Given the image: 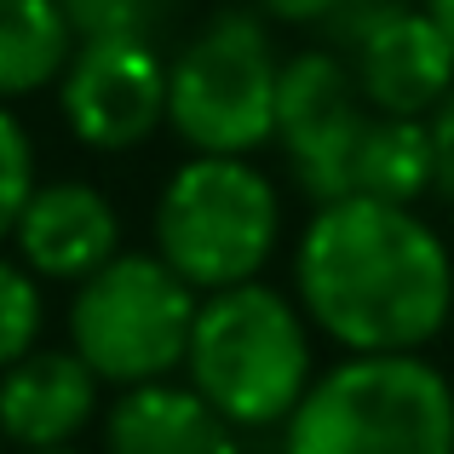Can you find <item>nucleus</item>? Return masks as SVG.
Wrapping results in <instances>:
<instances>
[{
    "label": "nucleus",
    "mask_w": 454,
    "mask_h": 454,
    "mask_svg": "<svg viewBox=\"0 0 454 454\" xmlns=\"http://www.w3.org/2000/svg\"><path fill=\"white\" fill-rule=\"evenodd\" d=\"M294 300L345 356H414L449 328L454 259L414 207L340 196L294 242Z\"/></svg>",
    "instance_id": "obj_1"
},
{
    "label": "nucleus",
    "mask_w": 454,
    "mask_h": 454,
    "mask_svg": "<svg viewBox=\"0 0 454 454\" xmlns=\"http://www.w3.org/2000/svg\"><path fill=\"white\" fill-rule=\"evenodd\" d=\"M317 328L294 294L270 288V282L201 294L184 380L236 432L288 426L305 391L317 386Z\"/></svg>",
    "instance_id": "obj_2"
},
{
    "label": "nucleus",
    "mask_w": 454,
    "mask_h": 454,
    "mask_svg": "<svg viewBox=\"0 0 454 454\" xmlns=\"http://www.w3.org/2000/svg\"><path fill=\"white\" fill-rule=\"evenodd\" d=\"M150 236V254H161L196 294L265 282L282 247L277 178L254 155H190L155 196Z\"/></svg>",
    "instance_id": "obj_3"
},
{
    "label": "nucleus",
    "mask_w": 454,
    "mask_h": 454,
    "mask_svg": "<svg viewBox=\"0 0 454 454\" xmlns=\"http://www.w3.org/2000/svg\"><path fill=\"white\" fill-rule=\"evenodd\" d=\"M259 6H219L184 35L167 75V133L190 155H259L277 145L282 64Z\"/></svg>",
    "instance_id": "obj_4"
},
{
    "label": "nucleus",
    "mask_w": 454,
    "mask_h": 454,
    "mask_svg": "<svg viewBox=\"0 0 454 454\" xmlns=\"http://www.w3.org/2000/svg\"><path fill=\"white\" fill-rule=\"evenodd\" d=\"M282 454H454V386L414 356H340L317 374Z\"/></svg>",
    "instance_id": "obj_5"
},
{
    "label": "nucleus",
    "mask_w": 454,
    "mask_h": 454,
    "mask_svg": "<svg viewBox=\"0 0 454 454\" xmlns=\"http://www.w3.org/2000/svg\"><path fill=\"white\" fill-rule=\"evenodd\" d=\"M201 294L161 254H115L69 300V351L115 391L178 380Z\"/></svg>",
    "instance_id": "obj_6"
},
{
    "label": "nucleus",
    "mask_w": 454,
    "mask_h": 454,
    "mask_svg": "<svg viewBox=\"0 0 454 454\" xmlns=\"http://www.w3.org/2000/svg\"><path fill=\"white\" fill-rule=\"evenodd\" d=\"M368 121H374V110L356 87L351 58L333 46L288 52L277 92V150L288 161L294 184L310 196V207L351 196Z\"/></svg>",
    "instance_id": "obj_7"
},
{
    "label": "nucleus",
    "mask_w": 454,
    "mask_h": 454,
    "mask_svg": "<svg viewBox=\"0 0 454 454\" xmlns=\"http://www.w3.org/2000/svg\"><path fill=\"white\" fill-rule=\"evenodd\" d=\"M173 58L155 41H81L58 81V115L81 150L127 155L167 127Z\"/></svg>",
    "instance_id": "obj_8"
},
{
    "label": "nucleus",
    "mask_w": 454,
    "mask_h": 454,
    "mask_svg": "<svg viewBox=\"0 0 454 454\" xmlns=\"http://www.w3.org/2000/svg\"><path fill=\"white\" fill-rule=\"evenodd\" d=\"M351 69L374 115H409L426 121L437 104L454 92V41L437 29L426 6H397L351 46Z\"/></svg>",
    "instance_id": "obj_9"
},
{
    "label": "nucleus",
    "mask_w": 454,
    "mask_h": 454,
    "mask_svg": "<svg viewBox=\"0 0 454 454\" xmlns=\"http://www.w3.org/2000/svg\"><path fill=\"white\" fill-rule=\"evenodd\" d=\"M12 242H18V259L41 282H69V288H81L115 254H127L121 213L87 178H46V184H35Z\"/></svg>",
    "instance_id": "obj_10"
},
{
    "label": "nucleus",
    "mask_w": 454,
    "mask_h": 454,
    "mask_svg": "<svg viewBox=\"0 0 454 454\" xmlns=\"http://www.w3.org/2000/svg\"><path fill=\"white\" fill-rule=\"evenodd\" d=\"M104 414V380L69 345H35L0 374V437L18 454L75 449Z\"/></svg>",
    "instance_id": "obj_11"
},
{
    "label": "nucleus",
    "mask_w": 454,
    "mask_h": 454,
    "mask_svg": "<svg viewBox=\"0 0 454 454\" xmlns=\"http://www.w3.org/2000/svg\"><path fill=\"white\" fill-rule=\"evenodd\" d=\"M104 454H242V432L190 380H155L104 403Z\"/></svg>",
    "instance_id": "obj_12"
},
{
    "label": "nucleus",
    "mask_w": 454,
    "mask_h": 454,
    "mask_svg": "<svg viewBox=\"0 0 454 454\" xmlns=\"http://www.w3.org/2000/svg\"><path fill=\"white\" fill-rule=\"evenodd\" d=\"M81 35L58 0H0V104L58 87Z\"/></svg>",
    "instance_id": "obj_13"
},
{
    "label": "nucleus",
    "mask_w": 454,
    "mask_h": 454,
    "mask_svg": "<svg viewBox=\"0 0 454 454\" xmlns=\"http://www.w3.org/2000/svg\"><path fill=\"white\" fill-rule=\"evenodd\" d=\"M437 190V161H432V133L426 121L409 115H374L356 150V178L351 196L391 201V207H414L420 196Z\"/></svg>",
    "instance_id": "obj_14"
},
{
    "label": "nucleus",
    "mask_w": 454,
    "mask_h": 454,
    "mask_svg": "<svg viewBox=\"0 0 454 454\" xmlns=\"http://www.w3.org/2000/svg\"><path fill=\"white\" fill-rule=\"evenodd\" d=\"M41 328H46L41 277H35L23 259L0 254V374L41 345Z\"/></svg>",
    "instance_id": "obj_15"
},
{
    "label": "nucleus",
    "mask_w": 454,
    "mask_h": 454,
    "mask_svg": "<svg viewBox=\"0 0 454 454\" xmlns=\"http://www.w3.org/2000/svg\"><path fill=\"white\" fill-rule=\"evenodd\" d=\"M81 41H155L173 0H58Z\"/></svg>",
    "instance_id": "obj_16"
},
{
    "label": "nucleus",
    "mask_w": 454,
    "mask_h": 454,
    "mask_svg": "<svg viewBox=\"0 0 454 454\" xmlns=\"http://www.w3.org/2000/svg\"><path fill=\"white\" fill-rule=\"evenodd\" d=\"M35 145H29V127L18 121L12 104H0V242L18 231L23 207L35 196Z\"/></svg>",
    "instance_id": "obj_17"
},
{
    "label": "nucleus",
    "mask_w": 454,
    "mask_h": 454,
    "mask_svg": "<svg viewBox=\"0 0 454 454\" xmlns=\"http://www.w3.org/2000/svg\"><path fill=\"white\" fill-rule=\"evenodd\" d=\"M426 133H432V161H437V196L454 201V92L426 115Z\"/></svg>",
    "instance_id": "obj_18"
},
{
    "label": "nucleus",
    "mask_w": 454,
    "mask_h": 454,
    "mask_svg": "<svg viewBox=\"0 0 454 454\" xmlns=\"http://www.w3.org/2000/svg\"><path fill=\"white\" fill-rule=\"evenodd\" d=\"M254 6L265 12L277 29H322L345 0H254Z\"/></svg>",
    "instance_id": "obj_19"
},
{
    "label": "nucleus",
    "mask_w": 454,
    "mask_h": 454,
    "mask_svg": "<svg viewBox=\"0 0 454 454\" xmlns=\"http://www.w3.org/2000/svg\"><path fill=\"white\" fill-rule=\"evenodd\" d=\"M420 6L432 12V18H437V29H443L449 41H454V0H420Z\"/></svg>",
    "instance_id": "obj_20"
},
{
    "label": "nucleus",
    "mask_w": 454,
    "mask_h": 454,
    "mask_svg": "<svg viewBox=\"0 0 454 454\" xmlns=\"http://www.w3.org/2000/svg\"><path fill=\"white\" fill-rule=\"evenodd\" d=\"M35 454H81V449H35Z\"/></svg>",
    "instance_id": "obj_21"
},
{
    "label": "nucleus",
    "mask_w": 454,
    "mask_h": 454,
    "mask_svg": "<svg viewBox=\"0 0 454 454\" xmlns=\"http://www.w3.org/2000/svg\"><path fill=\"white\" fill-rule=\"evenodd\" d=\"M0 443H6V437H0Z\"/></svg>",
    "instance_id": "obj_22"
}]
</instances>
